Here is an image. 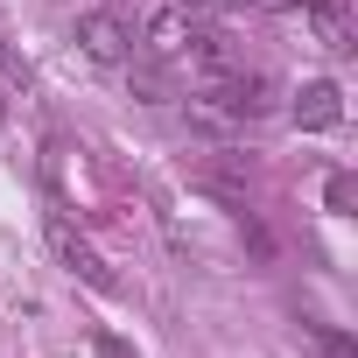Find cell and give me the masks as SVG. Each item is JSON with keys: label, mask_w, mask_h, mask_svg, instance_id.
I'll return each instance as SVG.
<instances>
[{"label": "cell", "mask_w": 358, "mask_h": 358, "mask_svg": "<svg viewBox=\"0 0 358 358\" xmlns=\"http://www.w3.org/2000/svg\"><path fill=\"white\" fill-rule=\"evenodd\" d=\"M302 8H309V22H316V43H323L330 57H344V50H351V8H344V0H302Z\"/></svg>", "instance_id": "8992f818"}, {"label": "cell", "mask_w": 358, "mask_h": 358, "mask_svg": "<svg viewBox=\"0 0 358 358\" xmlns=\"http://www.w3.org/2000/svg\"><path fill=\"white\" fill-rule=\"evenodd\" d=\"M50 246H57V260H64V274H71V281H85V288H99V295H113V288H120V274L106 267V253H99V246H92L64 211L50 218Z\"/></svg>", "instance_id": "7a4b0ae2"}, {"label": "cell", "mask_w": 358, "mask_h": 358, "mask_svg": "<svg viewBox=\"0 0 358 358\" xmlns=\"http://www.w3.org/2000/svg\"><path fill=\"white\" fill-rule=\"evenodd\" d=\"M78 50L92 57V64H134V22L120 15V8H92V15H78Z\"/></svg>", "instance_id": "3957f363"}, {"label": "cell", "mask_w": 358, "mask_h": 358, "mask_svg": "<svg viewBox=\"0 0 358 358\" xmlns=\"http://www.w3.org/2000/svg\"><path fill=\"white\" fill-rule=\"evenodd\" d=\"M0 120H8V78H0Z\"/></svg>", "instance_id": "7c38bea8"}, {"label": "cell", "mask_w": 358, "mask_h": 358, "mask_svg": "<svg viewBox=\"0 0 358 358\" xmlns=\"http://www.w3.org/2000/svg\"><path fill=\"white\" fill-rule=\"evenodd\" d=\"M190 113H197V120H211V127H246V120H260V113H267V78L232 64V71H218V78H204V85H197Z\"/></svg>", "instance_id": "6da1fadb"}, {"label": "cell", "mask_w": 358, "mask_h": 358, "mask_svg": "<svg viewBox=\"0 0 358 358\" xmlns=\"http://www.w3.org/2000/svg\"><path fill=\"white\" fill-rule=\"evenodd\" d=\"M169 8H183V15H197V22H211V15H225V0H169Z\"/></svg>", "instance_id": "30bf717a"}, {"label": "cell", "mask_w": 358, "mask_h": 358, "mask_svg": "<svg viewBox=\"0 0 358 358\" xmlns=\"http://www.w3.org/2000/svg\"><path fill=\"white\" fill-rule=\"evenodd\" d=\"M288 113H295V127H302V134H330V127L344 120V92H337L330 78H309V85L295 92V106H288Z\"/></svg>", "instance_id": "5b68a950"}, {"label": "cell", "mask_w": 358, "mask_h": 358, "mask_svg": "<svg viewBox=\"0 0 358 358\" xmlns=\"http://www.w3.org/2000/svg\"><path fill=\"white\" fill-rule=\"evenodd\" d=\"M323 204H330L337 218H351V204H358V183H351V176H344V169H337V176H330V183H323Z\"/></svg>", "instance_id": "52a82bcc"}, {"label": "cell", "mask_w": 358, "mask_h": 358, "mask_svg": "<svg viewBox=\"0 0 358 358\" xmlns=\"http://www.w3.org/2000/svg\"><path fill=\"white\" fill-rule=\"evenodd\" d=\"M302 337L323 351V358H351V344H344V330H323V323H302Z\"/></svg>", "instance_id": "ba28073f"}, {"label": "cell", "mask_w": 358, "mask_h": 358, "mask_svg": "<svg viewBox=\"0 0 358 358\" xmlns=\"http://www.w3.org/2000/svg\"><path fill=\"white\" fill-rule=\"evenodd\" d=\"M225 8H302V0H225Z\"/></svg>", "instance_id": "8fae6325"}, {"label": "cell", "mask_w": 358, "mask_h": 358, "mask_svg": "<svg viewBox=\"0 0 358 358\" xmlns=\"http://www.w3.org/2000/svg\"><path fill=\"white\" fill-rule=\"evenodd\" d=\"M92 351H99V358H141V351H134L127 337H113V330H99V337H92Z\"/></svg>", "instance_id": "9c48e42d"}, {"label": "cell", "mask_w": 358, "mask_h": 358, "mask_svg": "<svg viewBox=\"0 0 358 358\" xmlns=\"http://www.w3.org/2000/svg\"><path fill=\"white\" fill-rule=\"evenodd\" d=\"M204 22L197 15H183V8H162L148 29H141V50H148V64H183V50H190V36H197Z\"/></svg>", "instance_id": "277c9868"}]
</instances>
